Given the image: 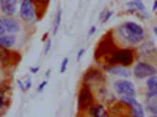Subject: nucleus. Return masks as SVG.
<instances>
[{
	"mask_svg": "<svg viewBox=\"0 0 157 117\" xmlns=\"http://www.w3.org/2000/svg\"><path fill=\"white\" fill-rule=\"evenodd\" d=\"M151 117H157V115H151Z\"/></svg>",
	"mask_w": 157,
	"mask_h": 117,
	"instance_id": "473e14b6",
	"label": "nucleus"
},
{
	"mask_svg": "<svg viewBox=\"0 0 157 117\" xmlns=\"http://www.w3.org/2000/svg\"><path fill=\"white\" fill-rule=\"evenodd\" d=\"M126 9H127V12H134V14L146 12V6L143 3V0H130V2L126 3Z\"/></svg>",
	"mask_w": 157,
	"mask_h": 117,
	"instance_id": "9d476101",
	"label": "nucleus"
},
{
	"mask_svg": "<svg viewBox=\"0 0 157 117\" xmlns=\"http://www.w3.org/2000/svg\"><path fill=\"white\" fill-rule=\"evenodd\" d=\"M132 75L137 78V80H146V78H149V76H152V75H157V67L154 66L152 62L138 61V62L134 64Z\"/></svg>",
	"mask_w": 157,
	"mask_h": 117,
	"instance_id": "39448f33",
	"label": "nucleus"
},
{
	"mask_svg": "<svg viewBox=\"0 0 157 117\" xmlns=\"http://www.w3.org/2000/svg\"><path fill=\"white\" fill-rule=\"evenodd\" d=\"M68 62H69V58H68V56H66V58H63V61H61V66H60V72H61V73H64V72H66Z\"/></svg>",
	"mask_w": 157,
	"mask_h": 117,
	"instance_id": "a211bd4d",
	"label": "nucleus"
},
{
	"mask_svg": "<svg viewBox=\"0 0 157 117\" xmlns=\"http://www.w3.org/2000/svg\"><path fill=\"white\" fill-rule=\"evenodd\" d=\"M115 36L120 39L121 42L127 44V47H138L146 41V31L145 28L138 25L137 22L127 20L123 22L120 27L115 30Z\"/></svg>",
	"mask_w": 157,
	"mask_h": 117,
	"instance_id": "f257e3e1",
	"label": "nucleus"
},
{
	"mask_svg": "<svg viewBox=\"0 0 157 117\" xmlns=\"http://www.w3.org/2000/svg\"><path fill=\"white\" fill-rule=\"evenodd\" d=\"M5 34H8V33H6V30H5V27H3L2 20H0V36H5Z\"/></svg>",
	"mask_w": 157,
	"mask_h": 117,
	"instance_id": "b1692460",
	"label": "nucleus"
},
{
	"mask_svg": "<svg viewBox=\"0 0 157 117\" xmlns=\"http://www.w3.org/2000/svg\"><path fill=\"white\" fill-rule=\"evenodd\" d=\"M112 16H113V11L107 9V12H105V16H104V19H102V22H107L109 19H112Z\"/></svg>",
	"mask_w": 157,
	"mask_h": 117,
	"instance_id": "412c9836",
	"label": "nucleus"
},
{
	"mask_svg": "<svg viewBox=\"0 0 157 117\" xmlns=\"http://www.w3.org/2000/svg\"><path fill=\"white\" fill-rule=\"evenodd\" d=\"M0 20H2L3 27L6 30L8 34H17L22 30V22L16 17H6V16H0Z\"/></svg>",
	"mask_w": 157,
	"mask_h": 117,
	"instance_id": "6e6552de",
	"label": "nucleus"
},
{
	"mask_svg": "<svg viewBox=\"0 0 157 117\" xmlns=\"http://www.w3.org/2000/svg\"><path fill=\"white\" fill-rule=\"evenodd\" d=\"M102 70L109 72L110 75H116V76H121V78H129L132 75V70L123 67V66H102Z\"/></svg>",
	"mask_w": 157,
	"mask_h": 117,
	"instance_id": "1a4fd4ad",
	"label": "nucleus"
},
{
	"mask_svg": "<svg viewBox=\"0 0 157 117\" xmlns=\"http://www.w3.org/2000/svg\"><path fill=\"white\" fill-rule=\"evenodd\" d=\"M30 72H32V73H38V72H39V66H33V67H30Z\"/></svg>",
	"mask_w": 157,
	"mask_h": 117,
	"instance_id": "cd10ccee",
	"label": "nucleus"
},
{
	"mask_svg": "<svg viewBox=\"0 0 157 117\" xmlns=\"http://www.w3.org/2000/svg\"><path fill=\"white\" fill-rule=\"evenodd\" d=\"M50 47H52V41H50V39H47V41H46V47H44V55H47L49 51H50Z\"/></svg>",
	"mask_w": 157,
	"mask_h": 117,
	"instance_id": "aec40b11",
	"label": "nucleus"
},
{
	"mask_svg": "<svg viewBox=\"0 0 157 117\" xmlns=\"http://www.w3.org/2000/svg\"><path fill=\"white\" fill-rule=\"evenodd\" d=\"M8 90H10V86H3V87L0 86V112L5 111L8 108V105H10V100L6 97Z\"/></svg>",
	"mask_w": 157,
	"mask_h": 117,
	"instance_id": "4468645a",
	"label": "nucleus"
},
{
	"mask_svg": "<svg viewBox=\"0 0 157 117\" xmlns=\"http://www.w3.org/2000/svg\"><path fill=\"white\" fill-rule=\"evenodd\" d=\"M154 33H155V36H157V27H154V30H152Z\"/></svg>",
	"mask_w": 157,
	"mask_h": 117,
	"instance_id": "7c9ffc66",
	"label": "nucleus"
},
{
	"mask_svg": "<svg viewBox=\"0 0 157 117\" xmlns=\"http://www.w3.org/2000/svg\"><path fill=\"white\" fill-rule=\"evenodd\" d=\"M102 59L104 61L101 62V67L102 66H123V67H130V66H134V64H135L137 50L134 47H115Z\"/></svg>",
	"mask_w": 157,
	"mask_h": 117,
	"instance_id": "f03ea898",
	"label": "nucleus"
},
{
	"mask_svg": "<svg viewBox=\"0 0 157 117\" xmlns=\"http://www.w3.org/2000/svg\"><path fill=\"white\" fill-rule=\"evenodd\" d=\"M145 111H148L151 115H157V103H154L151 100H146V109Z\"/></svg>",
	"mask_w": 157,
	"mask_h": 117,
	"instance_id": "f3484780",
	"label": "nucleus"
},
{
	"mask_svg": "<svg viewBox=\"0 0 157 117\" xmlns=\"http://www.w3.org/2000/svg\"><path fill=\"white\" fill-rule=\"evenodd\" d=\"M6 5H17V0H0V6H6Z\"/></svg>",
	"mask_w": 157,
	"mask_h": 117,
	"instance_id": "6ab92c4d",
	"label": "nucleus"
},
{
	"mask_svg": "<svg viewBox=\"0 0 157 117\" xmlns=\"http://www.w3.org/2000/svg\"><path fill=\"white\" fill-rule=\"evenodd\" d=\"M35 8H36V12H38V19H41L44 14H46V11H47V6H49V2L50 0H32Z\"/></svg>",
	"mask_w": 157,
	"mask_h": 117,
	"instance_id": "ddd939ff",
	"label": "nucleus"
},
{
	"mask_svg": "<svg viewBox=\"0 0 157 117\" xmlns=\"http://www.w3.org/2000/svg\"><path fill=\"white\" fill-rule=\"evenodd\" d=\"M17 84H19V87H21V90H22V92H27V90H25V84H24L21 80H17Z\"/></svg>",
	"mask_w": 157,
	"mask_h": 117,
	"instance_id": "bb28decb",
	"label": "nucleus"
},
{
	"mask_svg": "<svg viewBox=\"0 0 157 117\" xmlns=\"http://www.w3.org/2000/svg\"><path fill=\"white\" fill-rule=\"evenodd\" d=\"M138 53L141 56H151V53H157V48L154 45V41H146L145 44H140L138 45Z\"/></svg>",
	"mask_w": 157,
	"mask_h": 117,
	"instance_id": "f8f14e48",
	"label": "nucleus"
},
{
	"mask_svg": "<svg viewBox=\"0 0 157 117\" xmlns=\"http://www.w3.org/2000/svg\"><path fill=\"white\" fill-rule=\"evenodd\" d=\"M19 19L24 25H35L39 19H38V12H36V8L33 5L32 0H21L19 3Z\"/></svg>",
	"mask_w": 157,
	"mask_h": 117,
	"instance_id": "7ed1b4c3",
	"label": "nucleus"
},
{
	"mask_svg": "<svg viewBox=\"0 0 157 117\" xmlns=\"http://www.w3.org/2000/svg\"><path fill=\"white\" fill-rule=\"evenodd\" d=\"M46 84H47V81H46V80H44V81H41V84L38 86V92H43L44 87H46Z\"/></svg>",
	"mask_w": 157,
	"mask_h": 117,
	"instance_id": "5701e85b",
	"label": "nucleus"
},
{
	"mask_svg": "<svg viewBox=\"0 0 157 117\" xmlns=\"http://www.w3.org/2000/svg\"><path fill=\"white\" fill-rule=\"evenodd\" d=\"M83 53H85V48H80V50H78V53H77V61H80L82 59V56H83Z\"/></svg>",
	"mask_w": 157,
	"mask_h": 117,
	"instance_id": "393cba45",
	"label": "nucleus"
},
{
	"mask_svg": "<svg viewBox=\"0 0 157 117\" xmlns=\"http://www.w3.org/2000/svg\"><path fill=\"white\" fill-rule=\"evenodd\" d=\"M135 16H137L138 19H148L149 14H148V12H138V14H135Z\"/></svg>",
	"mask_w": 157,
	"mask_h": 117,
	"instance_id": "a878e982",
	"label": "nucleus"
},
{
	"mask_svg": "<svg viewBox=\"0 0 157 117\" xmlns=\"http://www.w3.org/2000/svg\"><path fill=\"white\" fill-rule=\"evenodd\" d=\"M152 11H157V0H154V5H152Z\"/></svg>",
	"mask_w": 157,
	"mask_h": 117,
	"instance_id": "c756f323",
	"label": "nucleus"
},
{
	"mask_svg": "<svg viewBox=\"0 0 157 117\" xmlns=\"http://www.w3.org/2000/svg\"><path fill=\"white\" fill-rule=\"evenodd\" d=\"M60 23H61V8H58V9H57L55 20H54V28H52V34H57V33H58Z\"/></svg>",
	"mask_w": 157,
	"mask_h": 117,
	"instance_id": "dca6fc26",
	"label": "nucleus"
},
{
	"mask_svg": "<svg viewBox=\"0 0 157 117\" xmlns=\"http://www.w3.org/2000/svg\"><path fill=\"white\" fill-rule=\"evenodd\" d=\"M113 90L118 95H126V97H137V87L129 78H121L113 83Z\"/></svg>",
	"mask_w": 157,
	"mask_h": 117,
	"instance_id": "0eeeda50",
	"label": "nucleus"
},
{
	"mask_svg": "<svg viewBox=\"0 0 157 117\" xmlns=\"http://www.w3.org/2000/svg\"><path fill=\"white\" fill-rule=\"evenodd\" d=\"M0 117H2V112H0Z\"/></svg>",
	"mask_w": 157,
	"mask_h": 117,
	"instance_id": "72a5a7b5",
	"label": "nucleus"
},
{
	"mask_svg": "<svg viewBox=\"0 0 157 117\" xmlns=\"http://www.w3.org/2000/svg\"><path fill=\"white\" fill-rule=\"evenodd\" d=\"M27 83H25V90H29L30 87H32V78L30 76H27V80H25Z\"/></svg>",
	"mask_w": 157,
	"mask_h": 117,
	"instance_id": "4be33fe9",
	"label": "nucleus"
},
{
	"mask_svg": "<svg viewBox=\"0 0 157 117\" xmlns=\"http://www.w3.org/2000/svg\"><path fill=\"white\" fill-rule=\"evenodd\" d=\"M130 108H132V117H146L145 108H143V105L138 100H135L132 105H130Z\"/></svg>",
	"mask_w": 157,
	"mask_h": 117,
	"instance_id": "2eb2a0df",
	"label": "nucleus"
},
{
	"mask_svg": "<svg viewBox=\"0 0 157 117\" xmlns=\"http://www.w3.org/2000/svg\"><path fill=\"white\" fill-rule=\"evenodd\" d=\"M0 69H2V59H0Z\"/></svg>",
	"mask_w": 157,
	"mask_h": 117,
	"instance_id": "2f4dec72",
	"label": "nucleus"
},
{
	"mask_svg": "<svg viewBox=\"0 0 157 117\" xmlns=\"http://www.w3.org/2000/svg\"><path fill=\"white\" fill-rule=\"evenodd\" d=\"M96 30H98L96 27H91V28H90V31H88V36H93V34L96 33Z\"/></svg>",
	"mask_w": 157,
	"mask_h": 117,
	"instance_id": "c85d7f7f",
	"label": "nucleus"
},
{
	"mask_svg": "<svg viewBox=\"0 0 157 117\" xmlns=\"http://www.w3.org/2000/svg\"><path fill=\"white\" fill-rule=\"evenodd\" d=\"M17 44V37L16 34H5V36H0V47L2 48H8L13 50Z\"/></svg>",
	"mask_w": 157,
	"mask_h": 117,
	"instance_id": "9b49d317",
	"label": "nucleus"
},
{
	"mask_svg": "<svg viewBox=\"0 0 157 117\" xmlns=\"http://www.w3.org/2000/svg\"><path fill=\"white\" fill-rule=\"evenodd\" d=\"M94 103H96V97L93 94V89L88 84L82 83L80 89H78V94H77V109H78V112H86Z\"/></svg>",
	"mask_w": 157,
	"mask_h": 117,
	"instance_id": "20e7f679",
	"label": "nucleus"
},
{
	"mask_svg": "<svg viewBox=\"0 0 157 117\" xmlns=\"http://www.w3.org/2000/svg\"><path fill=\"white\" fill-rule=\"evenodd\" d=\"M82 83H83V84H88L91 89H93L94 84L104 86V83H105V76H104V73H102V69L90 67V69L83 73V76H82Z\"/></svg>",
	"mask_w": 157,
	"mask_h": 117,
	"instance_id": "423d86ee",
	"label": "nucleus"
}]
</instances>
